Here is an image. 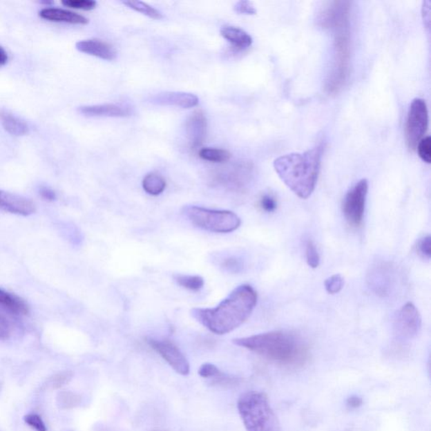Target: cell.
I'll list each match as a JSON object with an SVG mask.
<instances>
[{"instance_id": "6da1fadb", "label": "cell", "mask_w": 431, "mask_h": 431, "mask_svg": "<svg viewBox=\"0 0 431 431\" xmlns=\"http://www.w3.org/2000/svg\"><path fill=\"white\" fill-rule=\"evenodd\" d=\"M257 292L249 285H241L213 309H193L191 316L211 332L229 334L242 325L255 309Z\"/></svg>"}, {"instance_id": "7a4b0ae2", "label": "cell", "mask_w": 431, "mask_h": 431, "mask_svg": "<svg viewBox=\"0 0 431 431\" xmlns=\"http://www.w3.org/2000/svg\"><path fill=\"white\" fill-rule=\"evenodd\" d=\"M233 342L265 359L284 365L303 364L309 354L303 338L288 331H271L236 338Z\"/></svg>"}, {"instance_id": "3957f363", "label": "cell", "mask_w": 431, "mask_h": 431, "mask_svg": "<svg viewBox=\"0 0 431 431\" xmlns=\"http://www.w3.org/2000/svg\"><path fill=\"white\" fill-rule=\"evenodd\" d=\"M322 146L277 157L274 168L283 183L301 199L313 194L320 171Z\"/></svg>"}, {"instance_id": "277c9868", "label": "cell", "mask_w": 431, "mask_h": 431, "mask_svg": "<svg viewBox=\"0 0 431 431\" xmlns=\"http://www.w3.org/2000/svg\"><path fill=\"white\" fill-rule=\"evenodd\" d=\"M238 410L247 431H280L278 419L263 392L242 394L238 399Z\"/></svg>"}, {"instance_id": "5b68a950", "label": "cell", "mask_w": 431, "mask_h": 431, "mask_svg": "<svg viewBox=\"0 0 431 431\" xmlns=\"http://www.w3.org/2000/svg\"><path fill=\"white\" fill-rule=\"evenodd\" d=\"M184 213L192 224L211 233H232L241 225L240 217L230 211L190 206L184 209Z\"/></svg>"}, {"instance_id": "8992f818", "label": "cell", "mask_w": 431, "mask_h": 431, "mask_svg": "<svg viewBox=\"0 0 431 431\" xmlns=\"http://www.w3.org/2000/svg\"><path fill=\"white\" fill-rule=\"evenodd\" d=\"M334 32V57L332 70L326 81L327 93H338L347 81L349 71L350 42L349 26Z\"/></svg>"}, {"instance_id": "52a82bcc", "label": "cell", "mask_w": 431, "mask_h": 431, "mask_svg": "<svg viewBox=\"0 0 431 431\" xmlns=\"http://www.w3.org/2000/svg\"><path fill=\"white\" fill-rule=\"evenodd\" d=\"M429 125L428 109L424 99H414L408 113L405 137L408 147L414 150L427 132Z\"/></svg>"}, {"instance_id": "ba28073f", "label": "cell", "mask_w": 431, "mask_h": 431, "mask_svg": "<svg viewBox=\"0 0 431 431\" xmlns=\"http://www.w3.org/2000/svg\"><path fill=\"white\" fill-rule=\"evenodd\" d=\"M368 193L367 180H361L346 194L343 203V213L346 221L354 228L363 224L365 202Z\"/></svg>"}, {"instance_id": "9c48e42d", "label": "cell", "mask_w": 431, "mask_h": 431, "mask_svg": "<svg viewBox=\"0 0 431 431\" xmlns=\"http://www.w3.org/2000/svg\"><path fill=\"white\" fill-rule=\"evenodd\" d=\"M147 342L150 347L155 349L178 374L184 376L190 374V364L186 357L173 342L155 338H149Z\"/></svg>"}, {"instance_id": "30bf717a", "label": "cell", "mask_w": 431, "mask_h": 431, "mask_svg": "<svg viewBox=\"0 0 431 431\" xmlns=\"http://www.w3.org/2000/svg\"><path fill=\"white\" fill-rule=\"evenodd\" d=\"M421 314L413 303H408L396 315L394 328L399 337L410 340L418 336L421 329Z\"/></svg>"}, {"instance_id": "8fae6325", "label": "cell", "mask_w": 431, "mask_h": 431, "mask_svg": "<svg viewBox=\"0 0 431 431\" xmlns=\"http://www.w3.org/2000/svg\"><path fill=\"white\" fill-rule=\"evenodd\" d=\"M349 2L336 1L328 3L318 15V25L323 29L336 30L349 25Z\"/></svg>"}, {"instance_id": "7c38bea8", "label": "cell", "mask_w": 431, "mask_h": 431, "mask_svg": "<svg viewBox=\"0 0 431 431\" xmlns=\"http://www.w3.org/2000/svg\"><path fill=\"white\" fill-rule=\"evenodd\" d=\"M0 209L12 214L29 216L36 211V207L24 196L0 190Z\"/></svg>"}, {"instance_id": "4fadbf2b", "label": "cell", "mask_w": 431, "mask_h": 431, "mask_svg": "<svg viewBox=\"0 0 431 431\" xmlns=\"http://www.w3.org/2000/svg\"><path fill=\"white\" fill-rule=\"evenodd\" d=\"M149 102L155 105L171 106L189 109L198 105L199 99L194 94L186 92H164L152 96Z\"/></svg>"}, {"instance_id": "5bb4252c", "label": "cell", "mask_w": 431, "mask_h": 431, "mask_svg": "<svg viewBox=\"0 0 431 431\" xmlns=\"http://www.w3.org/2000/svg\"><path fill=\"white\" fill-rule=\"evenodd\" d=\"M207 128V118L202 111H196L189 117L186 122V133L192 149L198 148L203 144Z\"/></svg>"}, {"instance_id": "9a60e30c", "label": "cell", "mask_w": 431, "mask_h": 431, "mask_svg": "<svg viewBox=\"0 0 431 431\" xmlns=\"http://www.w3.org/2000/svg\"><path fill=\"white\" fill-rule=\"evenodd\" d=\"M79 52L107 61L117 59V52L113 46L99 39H88L77 42Z\"/></svg>"}, {"instance_id": "2e32d148", "label": "cell", "mask_w": 431, "mask_h": 431, "mask_svg": "<svg viewBox=\"0 0 431 431\" xmlns=\"http://www.w3.org/2000/svg\"><path fill=\"white\" fill-rule=\"evenodd\" d=\"M79 111L86 117H126L132 115L130 108L117 104L81 106Z\"/></svg>"}, {"instance_id": "e0dca14e", "label": "cell", "mask_w": 431, "mask_h": 431, "mask_svg": "<svg viewBox=\"0 0 431 431\" xmlns=\"http://www.w3.org/2000/svg\"><path fill=\"white\" fill-rule=\"evenodd\" d=\"M368 282L376 294L387 296L390 294L392 280V269L391 265L382 264L377 265L369 273Z\"/></svg>"}, {"instance_id": "ac0fdd59", "label": "cell", "mask_w": 431, "mask_h": 431, "mask_svg": "<svg viewBox=\"0 0 431 431\" xmlns=\"http://www.w3.org/2000/svg\"><path fill=\"white\" fill-rule=\"evenodd\" d=\"M39 15L44 20L52 22H64L73 25H86L88 23V19L84 15L59 8H45L40 11Z\"/></svg>"}, {"instance_id": "d6986e66", "label": "cell", "mask_w": 431, "mask_h": 431, "mask_svg": "<svg viewBox=\"0 0 431 431\" xmlns=\"http://www.w3.org/2000/svg\"><path fill=\"white\" fill-rule=\"evenodd\" d=\"M220 33L225 40L238 50L247 49L253 44L251 36L238 27L223 26Z\"/></svg>"}, {"instance_id": "ffe728a7", "label": "cell", "mask_w": 431, "mask_h": 431, "mask_svg": "<svg viewBox=\"0 0 431 431\" xmlns=\"http://www.w3.org/2000/svg\"><path fill=\"white\" fill-rule=\"evenodd\" d=\"M0 123L3 129L13 136L21 137L28 133V126L14 114L6 110L0 111Z\"/></svg>"}, {"instance_id": "44dd1931", "label": "cell", "mask_w": 431, "mask_h": 431, "mask_svg": "<svg viewBox=\"0 0 431 431\" xmlns=\"http://www.w3.org/2000/svg\"><path fill=\"white\" fill-rule=\"evenodd\" d=\"M0 306L15 315H26L29 313V307L24 300L2 289H0Z\"/></svg>"}, {"instance_id": "7402d4cb", "label": "cell", "mask_w": 431, "mask_h": 431, "mask_svg": "<svg viewBox=\"0 0 431 431\" xmlns=\"http://www.w3.org/2000/svg\"><path fill=\"white\" fill-rule=\"evenodd\" d=\"M198 374L202 379H214L213 383L217 384H229L236 381L234 377L227 376L217 365L211 363H205L201 365Z\"/></svg>"}, {"instance_id": "603a6c76", "label": "cell", "mask_w": 431, "mask_h": 431, "mask_svg": "<svg viewBox=\"0 0 431 431\" xmlns=\"http://www.w3.org/2000/svg\"><path fill=\"white\" fill-rule=\"evenodd\" d=\"M142 188L149 195H159L166 188V180L156 173H150L142 180Z\"/></svg>"}, {"instance_id": "cb8c5ba5", "label": "cell", "mask_w": 431, "mask_h": 431, "mask_svg": "<svg viewBox=\"0 0 431 431\" xmlns=\"http://www.w3.org/2000/svg\"><path fill=\"white\" fill-rule=\"evenodd\" d=\"M199 157L213 163H225L231 159V153L225 149L205 148L200 150Z\"/></svg>"}, {"instance_id": "d4e9b609", "label": "cell", "mask_w": 431, "mask_h": 431, "mask_svg": "<svg viewBox=\"0 0 431 431\" xmlns=\"http://www.w3.org/2000/svg\"><path fill=\"white\" fill-rule=\"evenodd\" d=\"M125 6L130 8L137 12L142 13V15H147L149 18L155 19V20H162L164 18L163 14L160 10L155 9L152 6L148 5L142 1H133V0H128V1H122Z\"/></svg>"}, {"instance_id": "484cf974", "label": "cell", "mask_w": 431, "mask_h": 431, "mask_svg": "<svg viewBox=\"0 0 431 431\" xmlns=\"http://www.w3.org/2000/svg\"><path fill=\"white\" fill-rule=\"evenodd\" d=\"M174 278L180 287L192 291L202 290L205 283L202 277L199 276L175 275Z\"/></svg>"}, {"instance_id": "4316f807", "label": "cell", "mask_w": 431, "mask_h": 431, "mask_svg": "<svg viewBox=\"0 0 431 431\" xmlns=\"http://www.w3.org/2000/svg\"><path fill=\"white\" fill-rule=\"evenodd\" d=\"M305 252L306 260L309 267L313 269L318 268L319 264H320V256H319L316 246H315L313 241H307Z\"/></svg>"}, {"instance_id": "83f0119b", "label": "cell", "mask_w": 431, "mask_h": 431, "mask_svg": "<svg viewBox=\"0 0 431 431\" xmlns=\"http://www.w3.org/2000/svg\"><path fill=\"white\" fill-rule=\"evenodd\" d=\"M61 3L65 7L82 10H92L97 6L94 0H63Z\"/></svg>"}, {"instance_id": "f1b7e54d", "label": "cell", "mask_w": 431, "mask_h": 431, "mask_svg": "<svg viewBox=\"0 0 431 431\" xmlns=\"http://www.w3.org/2000/svg\"><path fill=\"white\" fill-rule=\"evenodd\" d=\"M344 284L345 280L343 277L336 274L329 277V278L325 280V286L327 292L334 295L338 294V292L342 290V288L344 287Z\"/></svg>"}, {"instance_id": "f546056e", "label": "cell", "mask_w": 431, "mask_h": 431, "mask_svg": "<svg viewBox=\"0 0 431 431\" xmlns=\"http://www.w3.org/2000/svg\"><path fill=\"white\" fill-rule=\"evenodd\" d=\"M418 155L421 159L427 164L431 162V140L430 137H426L419 142L417 145Z\"/></svg>"}, {"instance_id": "4dcf8cb0", "label": "cell", "mask_w": 431, "mask_h": 431, "mask_svg": "<svg viewBox=\"0 0 431 431\" xmlns=\"http://www.w3.org/2000/svg\"><path fill=\"white\" fill-rule=\"evenodd\" d=\"M24 421L26 424L32 427L36 431H48L47 426H46L44 419H41L39 414H27L24 418Z\"/></svg>"}, {"instance_id": "1f68e13d", "label": "cell", "mask_w": 431, "mask_h": 431, "mask_svg": "<svg viewBox=\"0 0 431 431\" xmlns=\"http://www.w3.org/2000/svg\"><path fill=\"white\" fill-rule=\"evenodd\" d=\"M221 267L225 271L236 273L241 271L242 265L241 260L236 257H227L221 262Z\"/></svg>"}, {"instance_id": "d6a6232c", "label": "cell", "mask_w": 431, "mask_h": 431, "mask_svg": "<svg viewBox=\"0 0 431 431\" xmlns=\"http://www.w3.org/2000/svg\"><path fill=\"white\" fill-rule=\"evenodd\" d=\"M417 252L424 259L430 260L431 256V238L430 236L422 238L418 242Z\"/></svg>"}, {"instance_id": "836d02e7", "label": "cell", "mask_w": 431, "mask_h": 431, "mask_svg": "<svg viewBox=\"0 0 431 431\" xmlns=\"http://www.w3.org/2000/svg\"><path fill=\"white\" fill-rule=\"evenodd\" d=\"M59 399L61 405L65 409L75 407L79 403V397L72 392H61Z\"/></svg>"}, {"instance_id": "e575fe53", "label": "cell", "mask_w": 431, "mask_h": 431, "mask_svg": "<svg viewBox=\"0 0 431 431\" xmlns=\"http://www.w3.org/2000/svg\"><path fill=\"white\" fill-rule=\"evenodd\" d=\"M234 11L240 15H252L256 14V9L253 3L245 1V0L236 3V5L234 6Z\"/></svg>"}, {"instance_id": "d590c367", "label": "cell", "mask_w": 431, "mask_h": 431, "mask_svg": "<svg viewBox=\"0 0 431 431\" xmlns=\"http://www.w3.org/2000/svg\"><path fill=\"white\" fill-rule=\"evenodd\" d=\"M260 207L267 213H273L276 209L277 202L271 195H265L260 200Z\"/></svg>"}, {"instance_id": "8d00e7d4", "label": "cell", "mask_w": 431, "mask_h": 431, "mask_svg": "<svg viewBox=\"0 0 431 431\" xmlns=\"http://www.w3.org/2000/svg\"><path fill=\"white\" fill-rule=\"evenodd\" d=\"M39 194L41 198H44L45 201L53 202L57 199L56 192L52 190L51 188L41 186L39 189Z\"/></svg>"}, {"instance_id": "74e56055", "label": "cell", "mask_w": 431, "mask_h": 431, "mask_svg": "<svg viewBox=\"0 0 431 431\" xmlns=\"http://www.w3.org/2000/svg\"><path fill=\"white\" fill-rule=\"evenodd\" d=\"M10 336V326L6 319L0 316V338H7Z\"/></svg>"}, {"instance_id": "f35d334b", "label": "cell", "mask_w": 431, "mask_h": 431, "mask_svg": "<svg viewBox=\"0 0 431 431\" xmlns=\"http://www.w3.org/2000/svg\"><path fill=\"white\" fill-rule=\"evenodd\" d=\"M363 399L358 397V396H352V397L348 398L347 401H346L349 409L352 410L357 409V408L363 405Z\"/></svg>"}, {"instance_id": "ab89813d", "label": "cell", "mask_w": 431, "mask_h": 431, "mask_svg": "<svg viewBox=\"0 0 431 431\" xmlns=\"http://www.w3.org/2000/svg\"><path fill=\"white\" fill-rule=\"evenodd\" d=\"M8 60H9V57H8L7 52L2 47H0V67L6 65Z\"/></svg>"}]
</instances>
